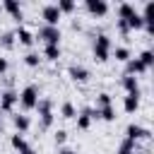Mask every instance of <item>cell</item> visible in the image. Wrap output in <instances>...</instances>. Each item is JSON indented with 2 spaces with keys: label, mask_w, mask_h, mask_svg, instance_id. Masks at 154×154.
Masks as SVG:
<instances>
[{
  "label": "cell",
  "mask_w": 154,
  "mask_h": 154,
  "mask_svg": "<svg viewBox=\"0 0 154 154\" xmlns=\"http://www.w3.org/2000/svg\"><path fill=\"white\" fill-rule=\"evenodd\" d=\"M111 51H113L111 36H108V34H99V36L94 38V58H96L99 63H106L108 55H111Z\"/></svg>",
  "instance_id": "cell-1"
},
{
  "label": "cell",
  "mask_w": 154,
  "mask_h": 154,
  "mask_svg": "<svg viewBox=\"0 0 154 154\" xmlns=\"http://www.w3.org/2000/svg\"><path fill=\"white\" fill-rule=\"evenodd\" d=\"M36 108H38V118H41V130H48L53 125V120H55V116H53V101L51 99H38Z\"/></svg>",
  "instance_id": "cell-2"
},
{
  "label": "cell",
  "mask_w": 154,
  "mask_h": 154,
  "mask_svg": "<svg viewBox=\"0 0 154 154\" xmlns=\"http://www.w3.org/2000/svg\"><path fill=\"white\" fill-rule=\"evenodd\" d=\"M36 103H38V87L36 84H26L22 89V94H19V106L24 111H31V108H36Z\"/></svg>",
  "instance_id": "cell-3"
},
{
  "label": "cell",
  "mask_w": 154,
  "mask_h": 154,
  "mask_svg": "<svg viewBox=\"0 0 154 154\" xmlns=\"http://www.w3.org/2000/svg\"><path fill=\"white\" fill-rule=\"evenodd\" d=\"M60 26H48L43 24L38 29V38H43V43H53V46H60Z\"/></svg>",
  "instance_id": "cell-4"
},
{
  "label": "cell",
  "mask_w": 154,
  "mask_h": 154,
  "mask_svg": "<svg viewBox=\"0 0 154 154\" xmlns=\"http://www.w3.org/2000/svg\"><path fill=\"white\" fill-rule=\"evenodd\" d=\"M41 17H43V22L48 24V26H58V22H60V10L55 7V2H48V5H43L41 7Z\"/></svg>",
  "instance_id": "cell-5"
},
{
  "label": "cell",
  "mask_w": 154,
  "mask_h": 154,
  "mask_svg": "<svg viewBox=\"0 0 154 154\" xmlns=\"http://www.w3.org/2000/svg\"><path fill=\"white\" fill-rule=\"evenodd\" d=\"M152 137V132L147 130V128H142V125H135V123H130L128 128H125V140H132V142H137V140H149Z\"/></svg>",
  "instance_id": "cell-6"
},
{
  "label": "cell",
  "mask_w": 154,
  "mask_h": 154,
  "mask_svg": "<svg viewBox=\"0 0 154 154\" xmlns=\"http://www.w3.org/2000/svg\"><path fill=\"white\" fill-rule=\"evenodd\" d=\"M94 118H99V116H96V108H89V106L82 108V111L77 113V128H79V130H89V125H91Z\"/></svg>",
  "instance_id": "cell-7"
},
{
  "label": "cell",
  "mask_w": 154,
  "mask_h": 154,
  "mask_svg": "<svg viewBox=\"0 0 154 154\" xmlns=\"http://www.w3.org/2000/svg\"><path fill=\"white\" fill-rule=\"evenodd\" d=\"M17 101H19V94H17V91H12V89L2 91V94H0V111H2V113H10Z\"/></svg>",
  "instance_id": "cell-8"
},
{
  "label": "cell",
  "mask_w": 154,
  "mask_h": 154,
  "mask_svg": "<svg viewBox=\"0 0 154 154\" xmlns=\"http://www.w3.org/2000/svg\"><path fill=\"white\" fill-rule=\"evenodd\" d=\"M140 17H142L144 29H147L149 34H154V2H152V0H149V2H144V10L140 12Z\"/></svg>",
  "instance_id": "cell-9"
},
{
  "label": "cell",
  "mask_w": 154,
  "mask_h": 154,
  "mask_svg": "<svg viewBox=\"0 0 154 154\" xmlns=\"http://www.w3.org/2000/svg\"><path fill=\"white\" fill-rule=\"evenodd\" d=\"M84 7H87V12L94 14V17H103V14L108 12V2H106V0H87Z\"/></svg>",
  "instance_id": "cell-10"
},
{
  "label": "cell",
  "mask_w": 154,
  "mask_h": 154,
  "mask_svg": "<svg viewBox=\"0 0 154 154\" xmlns=\"http://www.w3.org/2000/svg\"><path fill=\"white\" fill-rule=\"evenodd\" d=\"M67 75L75 79V82H87L89 79V70L84 65H70L67 67Z\"/></svg>",
  "instance_id": "cell-11"
},
{
  "label": "cell",
  "mask_w": 154,
  "mask_h": 154,
  "mask_svg": "<svg viewBox=\"0 0 154 154\" xmlns=\"http://www.w3.org/2000/svg\"><path fill=\"white\" fill-rule=\"evenodd\" d=\"M123 108H125V113H135V111L140 108V91H135V94H125V99H123Z\"/></svg>",
  "instance_id": "cell-12"
},
{
  "label": "cell",
  "mask_w": 154,
  "mask_h": 154,
  "mask_svg": "<svg viewBox=\"0 0 154 154\" xmlns=\"http://www.w3.org/2000/svg\"><path fill=\"white\" fill-rule=\"evenodd\" d=\"M12 123H14V128H17L19 135H24V132L31 128V120H29V116H24V113H14V116H12Z\"/></svg>",
  "instance_id": "cell-13"
},
{
  "label": "cell",
  "mask_w": 154,
  "mask_h": 154,
  "mask_svg": "<svg viewBox=\"0 0 154 154\" xmlns=\"http://www.w3.org/2000/svg\"><path fill=\"white\" fill-rule=\"evenodd\" d=\"M142 72H147V67L137 60V58H130L128 63H125V75H132V77H137V75H142Z\"/></svg>",
  "instance_id": "cell-14"
},
{
  "label": "cell",
  "mask_w": 154,
  "mask_h": 154,
  "mask_svg": "<svg viewBox=\"0 0 154 154\" xmlns=\"http://www.w3.org/2000/svg\"><path fill=\"white\" fill-rule=\"evenodd\" d=\"M14 38H17L22 46H31V43L36 41V38H34V34H31L29 29H24V26H19V29L14 31Z\"/></svg>",
  "instance_id": "cell-15"
},
{
  "label": "cell",
  "mask_w": 154,
  "mask_h": 154,
  "mask_svg": "<svg viewBox=\"0 0 154 154\" xmlns=\"http://www.w3.org/2000/svg\"><path fill=\"white\" fill-rule=\"evenodd\" d=\"M2 10L10 12L14 19H22V5H19L17 0H5V2H2Z\"/></svg>",
  "instance_id": "cell-16"
},
{
  "label": "cell",
  "mask_w": 154,
  "mask_h": 154,
  "mask_svg": "<svg viewBox=\"0 0 154 154\" xmlns=\"http://www.w3.org/2000/svg\"><path fill=\"white\" fill-rule=\"evenodd\" d=\"M135 12H137V10H135L132 2H120V5H118V19H123V22H128Z\"/></svg>",
  "instance_id": "cell-17"
},
{
  "label": "cell",
  "mask_w": 154,
  "mask_h": 154,
  "mask_svg": "<svg viewBox=\"0 0 154 154\" xmlns=\"http://www.w3.org/2000/svg\"><path fill=\"white\" fill-rule=\"evenodd\" d=\"M123 89L128 91V94H135V91H140V82H137V77H132V75H123Z\"/></svg>",
  "instance_id": "cell-18"
},
{
  "label": "cell",
  "mask_w": 154,
  "mask_h": 154,
  "mask_svg": "<svg viewBox=\"0 0 154 154\" xmlns=\"http://www.w3.org/2000/svg\"><path fill=\"white\" fill-rule=\"evenodd\" d=\"M10 144H12V147H14V149H17V154H22V152H24V149H29V147H31V144H29V142H26V140H24V135H19V132H17V135H12V137H10Z\"/></svg>",
  "instance_id": "cell-19"
},
{
  "label": "cell",
  "mask_w": 154,
  "mask_h": 154,
  "mask_svg": "<svg viewBox=\"0 0 154 154\" xmlns=\"http://www.w3.org/2000/svg\"><path fill=\"white\" fill-rule=\"evenodd\" d=\"M43 58L48 60H60V46H53V43H43Z\"/></svg>",
  "instance_id": "cell-20"
},
{
  "label": "cell",
  "mask_w": 154,
  "mask_h": 154,
  "mask_svg": "<svg viewBox=\"0 0 154 154\" xmlns=\"http://www.w3.org/2000/svg\"><path fill=\"white\" fill-rule=\"evenodd\" d=\"M96 116H99L101 120H106V123H113V120H116V108H113V106H103V108H96Z\"/></svg>",
  "instance_id": "cell-21"
},
{
  "label": "cell",
  "mask_w": 154,
  "mask_h": 154,
  "mask_svg": "<svg viewBox=\"0 0 154 154\" xmlns=\"http://www.w3.org/2000/svg\"><path fill=\"white\" fill-rule=\"evenodd\" d=\"M113 53H116V60H118V63H128V60L132 58L128 46H116V48H113Z\"/></svg>",
  "instance_id": "cell-22"
},
{
  "label": "cell",
  "mask_w": 154,
  "mask_h": 154,
  "mask_svg": "<svg viewBox=\"0 0 154 154\" xmlns=\"http://www.w3.org/2000/svg\"><path fill=\"white\" fill-rule=\"evenodd\" d=\"M137 60H140V63H142V65H144V67L149 70V67L154 65V53H152V51L147 48V51H142V53H140V58H137Z\"/></svg>",
  "instance_id": "cell-23"
},
{
  "label": "cell",
  "mask_w": 154,
  "mask_h": 154,
  "mask_svg": "<svg viewBox=\"0 0 154 154\" xmlns=\"http://www.w3.org/2000/svg\"><path fill=\"white\" fill-rule=\"evenodd\" d=\"M60 116L70 120V118H77V111H75V106H72L70 101H65V103L60 106Z\"/></svg>",
  "instance_id": "cell-24"
},
{
  "label": "cell",
  "mask_w": 154,
  "mask_h": 154,
  "mask_svg": "<svg viewBox=\"0 0 154 154\" xmlns=\"http://www.w3.org/2000/svg\"><path fill=\"white\" fill-rule=\"evenodd\" d=\"M103 106H113V99H111L108 91H101V94L96 96V108H103Z\"/></svg>",
  "instance_id": "cell-25"
},
{
  "label": "cell",
  "mask_w": 154,
  "mask_h": 154,
  "mask_svg": "<svg viewBox=\"0 0 154 154\" xmlns=\"http://www.w3.org/2000/svg\"><path fill=\"white\" fill-rule=\"evenodd\" d=\"M14 41H17V38H14V31H5V34L0 36V46H2V48H12Z\"/></svg>",
  "instance_id": "cell-26"
},
{
  "label": "cell",
  "mask_w": 154,
  "mask_h": 154,
  "mask_svg": "<svg viewBox=\"0 0 154 154\" xmlns=\"http://www.w3.org/2000/svg\"><path fill=\"white\" fill-rule=\"evenodd\" d=\"M24 63H26L29 67H38V65H41V58H38V53H34V51H31V53H26V55H24Z\"/></svg>",
  "instance_id": "cell-27"
},
{
  "label": "cell",
  "mask_w": 154,
  "mask_h": 154,
  "mask_svg": "<svg viewBox=\"0 0 154 154\" xmlns=\"http://www.w3.org/2000/svg\"><path fill=\"white\" fill-rule=\"evenodd\" d=\"M118 154H135V142H132V140H123Z\"/></svg>",
  "instance_id": "cell-28"
},
{
  "label": "cell",
  "mask_w": 154,
  "mask_h": 154,
  "mask_svg": "<svg viewBox=\"0 0 154 154\" xmlns=\"http://www.w3.org/2000/svg\"><path fill=\"white\" fill-rule=\"evenodd\" d=\"M55 7H58L60 14H63V12H72V10H75V2H72V0H58Z\"/></svg>",
  "instance_id": "cell-29"
},
{
  "label": "cell",
  "mask_w": 154,
  "mask_h": 154,
  "mask_svg": "<svg viewBox=\"0 0 154 154\" xmlns=\"http://www.w3.org/2000/svg\"><path fill=\"white\" fill-rule=\"evenodd\" d=\"M128 26H130V31H132V29H142V26H144V24H142V17H140V12H135V14L128 19Z\"/></svg>",
  "instance_id": "cell-30"
},
{
  "label": "cell",
  "mask_w": 154,
  "mask_h": 154,
  "mask_svg": "<svg viewBox=\"0 0 154 154\" xmlns=\"http://www.w3.org/2000/svg\"><path fill=\"white\" fill-rule=\"evenodd\" d=\"M116 26H118V31H120L123 36H128V34H130V26H128V22H123V19H116Z\"/></svg>",
  "instance_id": "cell-31"
},
{
  "label": "cell",
  "mask_w": 154,
  "mask_h": 154,
  "mask_svg": "<svg viewBox=\"0 0 154 154\" xmlns=\"http://www.w3.org/2000/svg\"><path fill=\"white\" fill-rule=\"evenodd\" d=\"M53 140H55V144H63V142L67 140V132H65V130H55V135H53Z\"/></svg>",
  "instance_id": "cell-32"
},
{
  "label": "cell",
  "mask_w": 154,
  "mask_h": 154,
  "mask_svg": "<svg viewBox=\"0 0 154 154\" xmlns=\"http://www.w3.org/2000/svg\"><path fill=\"white\" fill-rule=\"evenodd\" d=\"M7 67H10L7 58H2V55H0V75H5V72H7Z\"/></svg>",
  "instance_id": "cell-33"
},
{
  "label": "cell",
  "mask_w": 154,
  "mask_h": 154,
  "mask_svg": "<svg viewBox=\"0 0 154 154\" xmlns=\"http://www.w3.org/2000/svg\"><path fill=\"white\" fill-rule=\"evenodd\" d=\"M58 154H77V152H75V149H60Z\"/></svg>",
  "instance_id": "cell-34"
},
{
  "label": "cell",
  "mask_w": 154,
  "mask_h": 154,
  "mask_svg": "<svg viewBox=\"0 0 154 154\" xmlns=\"http://www.w3.org/2000/svg\"><path fill=\"white\" fill-rule=\"evenodd\" d=\"M22 154H36V152H34V147H29V149H24Z\"/></svg>",
  "instance_id": "cell-35"
},
{
  "label": "cell",
  "mask_w": 154,
  "mask_h": 154,
  "mask_svg": "<svg viewBox=\"0 0 154 154\" xmlns=\"http://www.w3.org/2000/svg\"><path fill=\"white\" fill-rule=\"evenodd\" d=\"M0 130H2V111H0Z\"/></svg>",
  "instance_id": "cell-36"
},
{
  "label": "cell",
  "mask_w": 154,
  "mask_h": 154,
  "mask_svg": "<svg viewBox=\"0 0 154 154\" xmlns=\"http://www.w3.org/2000/svg\"><path fill=\"white\" fill-rule=\"evenodd\" d=\"M0 10H2V7H0Z\"/></svg>",
  "instance_id": "cell-37"
}]
</instances>
